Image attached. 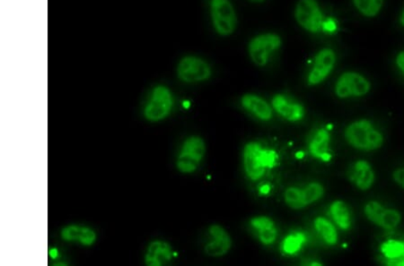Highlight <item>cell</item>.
Instances as JSON below:
<instances>
[{
  "instance_id": "obj_1",
  "label": "cell",
  "mask_w": 404,
  "mask_h": 266,
  "mask_svg": "<svg viewBox=\"0 0 404 266\" xmlns=\"http://www.w3.org/2000/svg\"><path fill=\"white\" fill-rule=\"evenodd\" d=\"M242 159L246 177L253 182L265 177L267 172L275 169L279 162V155L275 149L257 141L246 143Z\"/></svg>"
},
{
  "instance_id": "obj_2",
  "label": "cell",
  "mask_w": 404,
  "mask_h": 266,
  "mask_svg": "<svg viewBox=\"0 0 404 266\" xmlns=\"http://www.w3.org/2000/svg\"><path fill=\"white\" fill-rule=\"evenodd\" d=\"M344 138L352 147L365 152L376 151L385 142L382 132L367 119L350 123L344 131Z\"/></svg>"
},
{
  "instance_id": "obj_3",
  "label": "cell",
  "mask_w": 404,
  "mask_h": 266,
  "mask_svg": "<svg viewBox=\"0 0 404 266\" xmlns=\"http://www.w3.org/2000/svg\"><path fill=\"white\" fill-rule=\"evenodd\" d=\"M207 151L204 139L191 135L183 143L176 159V167L183 174H191L198 169Z\"/></svg>"
},
{
  "instance_id": "obj_4",
  "label": "cell",
  "mask_w": 404,
  "mask_h": 266,
  "mask_svg": "<svg viewBox=\"0 0 404 266\" xmlns=\"http://www.w3.org/2000/svg\"><path fill=\"white\" fill-rule=\"evenodd\" d=\"M329 16H326L317 0H299L295 8L296 23L306 31L317 35L325 33Z\"/></svg>"
},
{
  "instance_id": "obj_5",
  "label": "cell",
  "mask_w": 404,
  "mask_h": 266,
  "mask_svg": "<svg viewBox=\"0 0 404 266\" xmlns=\"http://www.w3.org/2000/svg\"><path fill=\"white\" fill-rule=\"evenodd\" d=\"M210 16L214 29L218 35L229 36L235 32L237 26V16L230 0H212Z\"/></svg>"
},
{
  "instance_id": "obj_6",
  "label": "cell",
  "mask_w": 404,
  "mask_h": 266,
  "mask_svg": "<svg viewBox=\"0 0 404 266\" xmlns=\"http://www.w3.org/2000/svg\"><path fill=\"white\" fill-rule=\"evenodd\" d=\"M325 187L319 182H311L304 187H289L284 192V202L293 210H302L315 204L325 195Z\"/></svg>"
},
{
  "instance_id": "obj_7",
  "label": "cell",
  "mask_w": 404,
  "mask_h": 266,
  "mask_svg": "<svg viewBox=\"0 0 404 266\" xmlns=\"http://www.w3.org/2000/svg\"><path fill=\"white\" fill-rule=\"evenodd\" d=\"M282 38L272 32L262 33L251 40L248 44V53L252 61L262 68L267 66L270 56L282 47Z\"/></svg>"
},
{
  "instance_id": "obj_8",
  "label": "cell",
  "mask_w": 404,
  "mask_h": 266,
  "mask_svg": "<svg viewBox=\"0 0 404 266\" xmlns=\"http://www.w3.org/2000/svg\"><path fill=\"white\" fill-rule=\"evenodd\" d=\"M173 107V96L170 89L165 85L156 86L144 109L145 118L151 122L161 121L168 117Z\"/></svg>"
},
{
  "instance_id": "obj_9",
  "label": "cell",
  "mask_w": 404,
  "mask_h": 266,
  "mask_svg": "<svg viewBox=\"0 0 404 266\" xmlns=\"http://www.w3.org/2000/svg\"><path fill=\"white\" fill-rule=\"evenodd\" d=\"M371 84L365 76L358 72H344L337 80L335 92L340 99L359 98L367 95Z\"/></svg>"
},
{
  "instance_id": "obj_10",
  "label": "cell",
  "mask_w": 404,
  "mask_h": 266,
  "mask_svg": "<svg viewBox=\"0 0 404 266\" xmlns=\"http://www.w3.org/2000/svg\"><path fill=\"white\" fill-rule=\"evenodd\" d=\"M212 75V71L209 63L199 56H185L177 66V76L187 84L207 81Z\"/></svg>"
},
{
  "instance_id": "obj_11",
  "label": "cell",
  "mask_w": 404,
  "mask_h": 266,
  "mask_svg": "<svg viewBox=\"0 0 404 266\" xmlns=\"http://www.w3.org/2000/svg\"><path fill=\"white\" fill-rule=\"evenodd\" d=\"M364 214L369 222L383 229H393L402 222V214L393 208H387L379 201H369L364 207Z\"/></svg>"
},
{
  "instance_id": "obj_12",
  "label": "cell",
  "mask_w": 404,
  "mask_h": 266,
  "mask_svg": "<svg viewBox=\"0 0 404 266\" xmlns=\"http://www.w3.org/2000/svg\"><path fill=\"white\" fill-rule=\"evenodd\" d=\"M337 56L330 48L321 49L313 59L311 71L307 75V85L315 86L322 84L335 68Z\"/></svg>"
},
{
  "instance_id": "obj_13",
  "label": "cell",
  "mask_w": 404,
  "mask_h": 266,
  "mask_svg": "<svg viewBox=\"0 0 404 266\" xmlns=\"http://www.w3.org/2000/svg\"><path fill=\"white\" fill-rule=\"evenodd\" d=\"M330 142H332V135L330 129L323 126L316 129L309 136L307 150L313 159L326 164L333 159Z\"/></svg>"
},
{
  "instance_id": "obj_14",
  "label": "cell",
  "mask_w": 404,
  "mask_h": 266,
  "mask_svg": "<svg viewBox=\"0 0 404 266\" xmlns=\"http://www.w3.org/2000/svg\"><path fill=\"white\" fill-rule=\"evenodd\" d=\"M209 241L206 243L204 251L209 257L222 258L228 254L233 246L231 236L223 226L212 224L208 229Z\"/></svg>"
},
{
  "instance_id": "obj_15",
  "label": "cell",
  "mask_w": 404,
  "mask_h": 266,
  "mask_svg": "<svg viewBox=\"0 0 404 266\" xmlns=\"http://www.w3.org/2000/svg\"><path fill=\"white\" fill-rule=\"evenodd\" d=\"M272 106L277 114L289 122L301 121L306 116V109L301 103L282 94L273 96Z\"/></svg>"
},
{
  "instance_id": "obj_16",
  "label": "cell",
  "mask_w": 404,
  "mask_h": 266,
  "mask_svg": "<svg viewBox=\"0 0 404 266\" xmlns=\"http://www.w3.org/2000/svg\"><path fill=\"white\" fill-rule=\"evenodd\" d=\"M349 181L359 191H367L372 188L376 181L375 171L369 162L360 159L350 166L347 171Z\"/></svg>"
},
{
  "instance_id": "obj_17",
  "label": "cell",
  "mask_w": 404,
  "mask_h": 266,
  "mask_svg": "<svg viewBox=\"0 0 404 266\" xmlns=\"http://www.w3.org/2000/svg\"><path fill=\"white\" fill-rule=\"evenodd\" d=\"M250 226L262 245L272 246L275 244L277 238H278L279 232L275 222L269 216H255L250 221Z\"/></svg>"
},
{
  "instance_id": "obj_18",
  "label": "cell",
  "mask_w": 404,
  "mask_h": 266,
  "mask_svg": "<svg viewBox=\"0 0 404 266\" xmlns=\"http://www.w3.org/2000/svg\"><path fill=\"white\" fill-rule=\"evenodd\" d=\"M241 105L246 111L251 113L262 121H270L273 118V109L268 102L255 94H246L242 96Z\"/></svg>"
},
{
  "instance_id": "obj_19",
  "label": "cell",
  "mask_w": 404,
  "mask_h": 266,
  "mask_svg": "<svg viewBox=\"0 0 404 266\" xmlns=\"http://www.w3.org/2000/svg\"><path fill=\"white\" fill-rule=\"evenodd\" d=\"M173 258V252L169 243L155 241L149 246L145 255V264L149 266H161L168 264Z\"/></svg>"
},
{
  "instance_id": "obj_20",
  "label": "cell",
  "mask_w": 404,
  "mask_h": 266,
  "mask_svg": "<svg viewBox=\"0 0 404 266\" xmlns=\"http://www.w3.org/2000/svg\"><path fill=\"white\" fill-rule=\"evenodd\" d=\"M62 238L65 241L78 242L83 246H92L96 241V234L92 229L80 225L67 226L62 231Z\"/></svg>"
},
{
  "instance_id": "obj_21",
  "label": "cell",
  "mask_w": 404,
  "mask_h": 266,
  "mask_svg": "<svg viewBox=\"0 0 404 266\" xmlns=\"http://www.w3.org/2000/svg\"><path fill=\"white\" fill-rule=\"evenodd\" d=\"M330 215L333 222L342 231L352 228V219L348 205L342 200H335L330 205Z\"/></svg>"
},
{
  "instance_id": "obj_22",
  "label": "cell",
  "mask_w": 404,
  "mask_h": 266,
  "mask_svg": "<svg viewBox=\"0 0 404 266\" xmlns=\"http://www.w3.org/2000/svg\"><path fill=\"white\" fill-rule=\"evenodd\" d=\"M306 241L307 237L305 232L301 231H292L283 238L282 244H280V250L284 255L292 257V255H295L302 250Z\"/></svg>"
},
{
  "instance_id": "obj_23",
  "label": "cell",
  "mask_w": 404,
  "mask_h": 266,
  "mask_svg": "<svg viewBox=\"0 0 404 266\" xmlns=\"http://www.w3.org/2000/svg\"><path fill=\"white\" fill-rule=\"evenodd\" d=\"M313 226H315L317 234L320 235V237L323 239L326 244L335 246L338 243V231H337L335 224L329 219L319 216L313 221Z\"/></svg>"
},
{
  "instance_id": "obj_24",
  "label": "cell",
  "mask_w": 404,
  "mask_h": 266,
  "mask_svg": "<svg viewBox=\"0 0 404 266\" xmlns=\"http://www.w3.org/2000/svg\"><path fill=\"white\" fill-rule=\"evenodd\" d=\"M352 2L360 14L373 18L381 12L385 0H352Z\"/></svg>"
},
{
  "instance_id": "obj_25",
  "label": "cell",
  "mask_w": 404,
  "mask_h": 266,
  "mask_svg": "<svg viewBox=\"0 0 404 266\" xmlns=\"http://www.w3.org/2000/svg\"><path fill=\"white\" fill-rule=\"evenodd\" d=\"M381 251L385 257L389 259H396L404 257V243L389 241L383 243L381 247Z\"/></svg>"
},
{
  "instance_id": "obj_26",
  "label": "cell",
  "mask_w": 404,
  "mask_h": 266,
  "mask_svg": "<svg viewBox=\"0 0 404 266\" xmlns=\"http://www.w3.org/2000/svg\"><path fill=\"white\" fill-rule=\"evenodd\" d=\"M393 179L397 185L404 189V168L396 169V171L393 172Z\"/></svg>"
},
{
  "instance_id": "obj_27",
  "label": "cell",
  "mask_w": 404,
  "mask_h": 266,
  "mask_svg": "<svg viewBox=\"0 0 404 266\" xmlns=\"http://www.w3.org/2000/svg\"><path fill=\"white\" fill-rule=\"evenodd\" d=\"M396 63L397 68L402 72L404 78V51L400 52L396 56Z\"/></svg>"
},
{
  "instance_id": "obj_28",
  "label": "cell",
  "mask_w": 404,
  "mask_h": 266,
  "mask_svg": "<svg viewBox=\"0 0 404 266\" xmlns=\"http://www.w3.org/2000/svg\"><path fill=\"white\" fill-rule=\"evenodd\" d=\"M400 24L404 28V8L403 10L402 14L400 16Z\"/></svg>"
},
{
  "instance_id": "obj_29",
  "label": "cell",
  "mask_w": 404,
  "mask_h": 266,
  "mask_svg": "<svg viewBox=\"0 0 404 266\" xmlns=\"http://www.w3.org/2000/svg\"><path fill=\"white\" fill-rule=\"evenodd\" d=\"M250 2L255 3V4H260V3H263L265 0H249Z\"/></svg>"
}]
</instances>
